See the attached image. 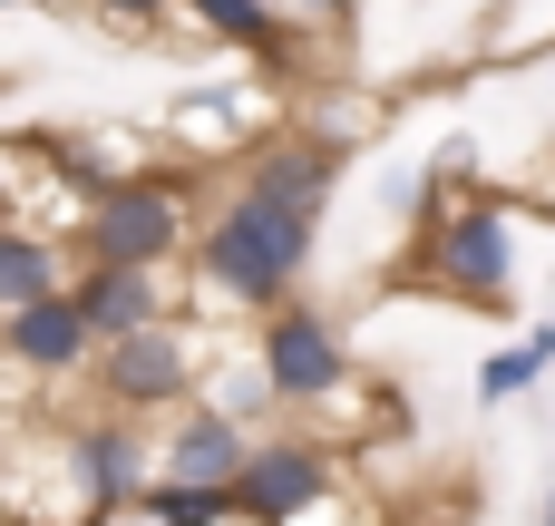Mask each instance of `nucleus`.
Masks as SVG:
<instances>
[{
    "label": "nucleus",
    "instance_id": "obj_1",
    "mask_svg": "<svg viewBox=\"0 0 555 526\" xmlns=\"http://www.w3.org/2000/svg\"><path fill=\"white\" fill-rule=\"evenodd\" d=\"M312 234H322L312 215H293V205H273V195L234 185V195L205 215L195 254H185L195 312H244V322H263V312H283V303H302Z\"/></svg>",
    "mask_w": 555,
    "mask_h": 526
},
{
    "label": "nucleus",
    "instance_id": "obj_2",
    "mask_svg": "<svg viewBox=\"0 0 555 526\" xmlns=\"http://www.w3.org/2000/svg\"><path fill=\"white\" fill-rule=\"evenodd\" d=\"M215 166H166V176H137V185H107L88 195L78 215V264H185L195 254V195H205Z\"/></svg>",
    "mask_w": 555,
    "mask_h": 526
},
{
    "label": "nucleus",
    "instance_id": "obj_3",
    "mask_svg": "<svg viewBox=\"0 0 555 526\" xmlns=\"http://www.w3.org/2000/svg\"><path fill=\"white\" fill-rule=\"evenodd\" d=\"M420 283H439L468 312H507L517 303V224L498 195H459V205H420V244H410Z\"/></svg>",
    "mask_w": 555,
    "mask_h": 526
},
{
    "label": "nucleus",
    "instance_id": "obj_4",
    "mask_svg": "<svg viewBox=\"0 0 555 526\" xmlns=\"http://www.w3.org/2000/svg\"><path fill=\"white\" fill-rule=\"evenodd\" d=\"M205 371H215L205 312H166V322H146V332H117V342L98 351L88 390H98L107 410L146 420V410H185V400L205 390Z\"/></svg>",
    "mask_w": 555,
    "mask_h": 526
},
{
    "label": "nucleus",
    "instance_id": "obj_5",
    "mask_svg": "<svg viewBox=\"0 0 555 526\" xmlns=\"http://www.w3.org/2000/svg\"><path fill=\"white\" fill-rule=\"evenodd\" d=\"M254 351H263V371H273L283 410H332V400L351 390V342H341V322H332V312H312V303L263 312Z\"/></svg>",
    "mask_w": 555,
    "mask_h": 526
},
{
    "label": "nucleus",
    "instance_id": "obj_6",
    "mask_svg": "<svg viewBox=\"0 0 555 526\" xmlns=\"http://www.w3.org/2000/svg\"><path fill=\"white\" fill-rule=\"evenodd\" d=\"M156 127L185 166H244L263 137H283L263 88H185L176 107H156Z\"/></svg>",
    "mask_w": 555,
    "mask_h": 526
},
{
    "label": "nucleus",
    "instance_id": "obj_7",
    "mask_svg": "<svg viewBox=\"0 0 555 526\" xmlns=\"http://www.w3.org/2000/svg\"><path fill=\"white\" fill-rule=\"evenodd\" d=\"M10 371L39 390V381H88L98 371V351H107V332H98V312L78 303V283L68 293H49V303H29V312H10Z\"/></svg>",
    "mask_w": 555,
    "mask_h": 526
},
{
    "label": "nucleus",
    "instance_id": "obj_8",
    "mask_svg": "<svg viewBox=\"0 0 555 526\" xmlns=\"http://www.w3.org/2000/svg\"><path fill=\"white\" fill-rule=\"evenodd\" d=\"M322 498H341V449H332V439H263V449H254V469H244V517L293 526V517H312Z\"/></svg>",
    "mask_w": 555,
    "mask_h": 526
},
{
    "label": "nucleus",
    "instance_id": "obj_9",
    "mask_svg": "<svg viewBox=\"0 0 555 526\" xmlns=\"http://www.w3.org/2000/svg\"><path fill=\"white\" fill-rule=\"evenodd\" d=\"M156 449H166V478H185V488H244V469H254V449H263V439H254L234 410L185 400V410H166Z\"/></svg>",
    "mask_w": 555,
    "mask_h": 526
},
{
    "label": "nucleus",
    "instance_id": "obj_10",
    "mask_svg": "<svg viewBox=\"0 0 555 526\" xmlns=\"http://www.w3.org/2000/svg\"><path fill=\"white\" fill-rule=\"evenodd\" d=\"M254 195H273V205H293V215H332V195H341V146H322L312 127H283V137H263L244 166H234Z\"/></svg>",
    "mask_w": 555,
    "mask_h": 526
},
{
    "label": "nucleus",
    "instance_id": "obj_11",
    "mask_svg": "<svg viewBox=\"0 0 555 526\" xmlns=\"http://www.w3.org/2000/svg\"><path fill=\"white\" fill-rule=\"evenodd\" d=\"M59 156H68V176H78L88 195H107V185H137V176H166V166H185V156L166 146V127H117V117H98V127H68V137H59Z\"/></svg>",
    "mask_w": 555,
    "mask_h": 526
},
{
    "label": "nucleus",
    "instance_id": "obj_12",
    "mask_svg": "<svg viewBox=\"0 0 555 526\" xmlns=\"http://www.w3.org/2000/svg\"><path fill=\"white\" fill-rule=\"evenodd\" d=\"M176 283H185V264H78V303L98 312L107 342L166 322V312H176Z\"/></svg>",
    "mask_w": 555,
    "mask_h": 526
},
{
    "label": "nucleus",
    "instance_id": "obj_13",
    "mask_svg": "<svg viewBox=\"0 0 555 526\" xmlns=\"http://www.w3.org/2000/svg\"><path fill=\"white\" fill-rule=\"evenodd\" d=\"M68 283H78V244L68 234H39V224L0 234V312H29V303H49Z\"/></svg>",
    "mask_w": 555,
    "mask_h": 526
},
{
    "label": "nucleus",
    "instance_id": "obj_14",
    "mask_svg": "<svg viewBox=\"0 0 555 526\" xmlns=\"http://www.w3.org/2000/svg\"><path fill=\"white\" fill-rule=\"evenodd\" d=\"M185 20H195L205 39H224V49H244V59H283L293 29H302L283 0H185Z\"/></svg>",
    "mask_w": 555,
    "mask_h": 526
},
{
    "label": "nucleus",
    "instance_id": "obj_15",
    "mask_svg": "<svg viewBox=\"0 0 555 526\" xmlns=\"http://www.w3.org/2000/svg\"><path fill=\"white\" fill-rule=\"evenodd\" d=\"M546 371H555V322H537L527 342H507V351H488V361H478V410H507V400H527Z\"/></svg>",
    "mask_w": 555,
    "mask_h": 526
},
{
    "label": "nucleus",
    "instance_id": "obj_16",
    "mask_svg": "<svg viewBox=\"0 0 555 526\" xmlns=\"http://www.w3.org/2000/svg\"><path fill=\"white\" fill-rule=\"evenodd\" d=\"M195 400H215V410H234L244 429H263V420L283 410V390H273V371H263V351H244V361H234V351H215V371H205V390H195Z\"/></svg>",
    "mask_w": 555,
    "mask_h": 526
},
{
    "label": "nucleus",
    "instance_id": "obj_17",
    "mask_svg": "<svg viewBox=\"0 0 555 526\" xmlns=\"http://www.w3.org/2000/svg\"><path fill=\"white\" fill-rule=\"evenodd\" d=\"M166 10H185V0H98V20H117L127 39H146V29H156Z\"/></svg>",
    "mask_w": 555,
    "mask_h": 526
},
{
    "label": "nucleus",
    "instance_id": "obj_18",
    "mask_svg": "<svg viewBox=\"0 0 555 526\" xmlns=\"http://www.w3.org/2000/svg\"><path fill=\"white\" fill-rule=\"evenodd\" d=\"M546 517H555V488H546Z\"/></svg>",
    "mask_w": 555,
    "mask_h": 526
}]
</instances>
